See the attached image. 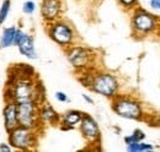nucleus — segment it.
<instances>
[{
    "mask_svg": "<svg viewBox=\"0 0 160 152\" xmlns=\"http://www.w3.org/2000/svg\"><path fill=\"white\" fill-rule=\"evenodd\" d=\"M8 140L12 149L20 151L33 150L37 145V135L35 129L18 125L15 129L8 133Z\"/></svg>",
    "mask_w": 160,
    "mask_h": 152,
    "instance_id": "1",
    "label": "nucleus"
},
{
    "mask_svg": "<svg viewBox=\"0 0 160 152\" xmlns=\"http://www.w3.org/2000/svg\"><path fill=\"white\" fill-rule=\"evenodd\" d=\"M36 83L27 77H16L9 83L6 90V99H14L16 103L35 99Z\"/></svg>",
    "mask_w": 160,
    "mask_h": 152,
    "instance_id": "2",
    "label": "nucleus"
},
{
    "mask_svg": "<svg viewBox=\"0 0 160 152\" xmlns=\"http://www.w3.org/2000/svg\"><path fill=\"white\" fill-rule=\"evenodd\" d=\"M91 90L101 96L113 98L118 91V81L113 75L108 73H101L92 76V81L90 85Z\"/></svg>",
    "mask_w": 160,
    "mask_h": 152,
    "instance_id": "3",
    "label": "nucleus"
},
{
    "mask_svg": "<svg viewBox=\"0 0 160 152\" xmlns=\"http://www.w3.org/2000/svg\"><path fill=\"white\" fill-rule=\"evenodd\" d=\"M115 98V97H113ZM113 112L124 119L137 120L142 116V108L140 104L128 97H116L112 102Z\"/></svg>",
    "mask_w": 160,
    "mask_h": 152,
    "instance_id": "4",
    "label": "nucleus"
},
{
    "mask_svg": "<svg viewBox=\"0 0 160 152\" xmlns=\"http://www.w3.org/2000/svg\"><path fill=\"white\" fill-rule=\"evenodd\" d=\"M19 112V125L36 129L38 120V103L35 99H28L18 103Z\"/></svg>",
    "mask_w": 160,
    "mask_h": 152,
    "instance_id": "5",
    "label": "nucleus"
},
{
    "mask_svg": "<svg viewBox=\"0 0 160 152\" xmlns=\"http://www.w3.org/2000/svg\"><path fill=\"white\" fill-rule=\"evenodd\" d=\"M48 33H49V37L56 43H58L59 45H63V47L72 44V42L74 39V32H73L72 27L62 21L53 22L48 30Z\"/></svg>",
    "mask_w": 160,
    "mask_h": 152,
    "instance_id": "6",
    "label": "nucleus"
},
{
    "mask_svg": "<svg viewBox=\"0 0 160 152\" xmlns=\"http://www.w3.org/2000/svg\"><path fill=\"white\" fill-rule=\"evenodd\" d=\"M132 27L134 31L145 35V33H149L155 30L157 20L152 14L147 12L145 10L139 9L132 16Z\"/></svg>",
    "mask_w": 160,
    "mask_h": 152,
    "instance_id": "7",
    "label": "nucleus"
},
{
    "mask_svg": "<svg viewBox=\"0 0 160 152\" xmlns=\"http://www.w3.org/2000/svg\"><path fill=\"white\" fill-rule=\"evenodd\" d=\"M80 131L82 136L90 142H96L98 140H100V129L98 121L91 115L82 114L80 121Z\"/></svg>",
    "mask_w": 160,
    "mask_h": 152,
    "instance_id": "8",
    "label": "nucleus"
},
{
    "mask_svg": "<svg viewBox=\"0 0 160 152\" xmlns=\"http://www.w3.org/2000/svg\"><path fill=\"white\" fill-rule=\"evenodd\" d=\"M91 57L92 55L90 54V52L82 47H73L67 52L68 60L77 69H85L89 65Z\"/></svg>",
    "mask_w": 160,
    "mask_h": 152,
    "instance_id": "9",
    "label": "nucleus"
},
{
    "mask_svg": "<svg viewBox=\"0 0 160 152\" xmlns=\"http://www.w3.org/2000/svg\"><path fill=\"white\" fill-rule=\"evenodd\" d=\"M2 118H4V126L8 133L19 125L18 103L14 99H6V103L2 108Z\"/></svg>",
    "mask_w": 160,
    "mask_h": 152,
    "instance_id": "10",
    "label": "nucleus"
},
{
    "mask_svg": "<svg viewBox=\"0 0 160 152\" xmlns=\"http://www.w3.org/2000/svg\"><path fill=\"white\" fill-rule=\"evenodd\" d=\"M62 11V2L60 0H43L41 5V14L42 17L48 21H56L59 17Z\"/></svg>",
    "mask_w": 160,
    "mask_h": 152,
    "instance_id": "11",
    "label": "nucleus"
},
{
    "mask_svg": "<svg viewBox=\"0 0 160 152\" xmlns=\"http://www.w3.org/2000/svg\"><path fill=\"white\" fill-rule=\"evenodd\" d=\"M18 48H19V52L23 57H26L27 59H31V60H35L37 59V50H36V47H35V40L32 36L30 35H25V37L21 39V42L18 44Z\"/></svg>",
    "mask_w": 160,
    "mask_h": 152,
    "instance_id": "12",
    "label": "nucleus"
},
{
    "mask_svg": "<svg viewBox=\"0 0 160 152\" xmlns=\"http://www.w3.org/2000/svg\"><path fill=\"white\" fill-rule=\"evenodd\" d=\"M38 120H40V123L57 124L60 120V116L52 106L43 104V106L38 107Z\"/></svg>",
    "mask_w": 160,
    "mask_h": 152,
    "instance_id": "13",
    "label": "nucleus"
},
{
    "mask_svg": "<svg viewBox=\"0 0 160 152\" xmlns=\"http://www.w3.org/2000/svg\"><path fill=\"white\" fill-rule=\"evenodd\" d=\"M82 114L80 111H68L67 113L63 114V116H60V124L63 125L62 129H65V130H69V129H73L75 125L80 124L81 121V118H82Z\"/></svg>",
    "mask_w": 160,
    "mask_h": 152,
    "instance_id": "14",
    "label": "nucleus"
},
{
    "mask_svg": "<svg viewBox=\"0 0 160 152\" xmlns=\"http://www.w3.org/2000/svg\"><path fill=\"white\" fill-rule=\"evenodd\" d=\"M16 27H6L2 30V33L0 36V49H6L14 45V37H15Z\"/></svg>",
    "mask_w": 160,
    "mask_h": 152,
    "instance_id": "15",
    "label": "nucleus"
},
{
    "mask_svg": "<svg viewBox=\"0 0 160 152\" xmlns=\"http://www.w3.org/2000/svg\"><path fill=\"white\" fill-rule=\"evenodd\" d=\"M127 150L129 152H140V151H152L153 146L149 144H144V142H136L132 145H127Z\"/></svg>",
    "mask_w": 160,
    "mask_h": 152,
    "instance_id": "16",
    "label": "nucleus"
},
{
    "mask_svg": "<svg viewBox=\"0 0 160 152\" xmlns=\"http://www.w3.org/2000/svg\"><path fill=\"white\" fill-rule=\"evenodd\" d=\"M10 9H11V1L10 0H4L1 6H0V25L5 23V21L8 20Z\"/></svg>",
    "mask_w": 160,
    "mask_h": 152,
    "instance_id": "17",
    "label": "nucleus"
},
{
    "mask_svg": "<svg viewBox=\"0 0 160 152\" xmlns=\"http://www.w3.org/2000/svg\"><path fill=\"white\" fill-rule=\"evenodd\" d=\"M36 11V4L31 0H27L23 2L22 5V12L26 14V15H32L33 12Z\"/></svg>",
    "mask_w": 160,
    "mask_h": 152,
    "instance_id": "18",
    "label": "nucleus"
},
{
    "mask_svg": "<svg viewBox=\"0 0 160 152\" xmlns=\"http://www.w3.org/2000/svg\"><path fill=\"white\" fill-rule=\"evenodd\" d=\"M118 1H120V4L122 6H124L127 9L134 7L137 5V2H138V0H118Z\"/></svg>",
    "mask_w": 160,
    "mask_h": 152,
    "instance_id": "19",
    "label": "nucleus"
},
{
    "mask_svg": "<svg viewBox=\"0 0 160 152\" xmlns=\"http://www.w3.org/2000/svg\"><path fill=\"white\" fill-rule=\"evenodd\" d=\"M56 98H57L58 102H62V103L69 101V98H68L67 93H64V92H62V91H57V92H56Z\"/></svg>",
    "mask_w": 160,
    "mask_h": 152,
    "instance_id": "20",
    "label": "nucleus"
},
{
    "mask_svg": "<svg viewBox=\"0 0 160 152\" xmlns=\"http://www.w3.org/2000/svg\"><path fill=\"white\" fill-rule=\"evenodd\" d=\"M0 151L1 152H10V151H12V147L10 146V144H9V142H8V144L2 142V144H0Z\"/></svg>",
    "mask_w": 160,
    "mask_h": 152,
    "instance_id": "21",
    "label": "nucleus"
},
{
    "mask_svg": "<svg viewBox=\"0 0 160 152\" xmlns=\"http://www.w3.org/2000/svg\"><path fill=\"white\" fill-rule=\"evenodd\" d=\"M150 6L153 9L160 10V0H150Z\"/></svg>",
    "mask_w": 160,
    "mask_h": 152,
    "instance_id": "22",
    "label": "nucleus"
},
{
    "mask_svg": "<svg viewBox=\"0 0 160 152\" xmlns=\"http://www.w3.org/2000/svg\"><path fill=\"white\" fill-rule=\"evenodd\" d=\"M82 98H84L86 102H89L90 104H92V103H94V99H92V98H90L88 95H82Z\"/></svg>",
    "mask_w": 160,
    "mask_h": 152,
    "instance_id": "23",
    "label": "nucleus"
}]
</instances>
